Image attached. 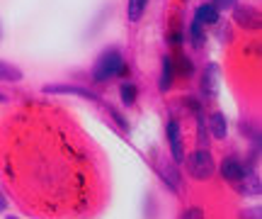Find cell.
<instances>
[{
	"label": "cell",
	"instance_id": "6da1fadb",
	"mask_svg": "<svg viewBox=\"0 0 262 219\" xmlns=\"http://www.w3.org/2000/svg\"><path fill=\"white\" fill-rule=\"evenodd\" d=\"M119 73H124V58H122V54H119L117 49H107L102 56L97 58V64H95L93 78L97 81V83H104V81L119 76Z\"/></svg>",
	"mask_w": 262,
	"mask_h": 219
},
{
	"label": "cell",
	"instance_id": "7a4b0ae2",
	"mask_svg": "<svg viewBox=\"0 0 262 219\" xmlns=\"http://www.w3.org/2000/svg\"><path fill=\"white\" fill-rule=\"evenodd\" d=\"M187 171L194 181H209L211 173H214V158H211V151L206 149H196L194 153H189L187 158Z\"/></svg>",
	"mask_w": 262,
	"mask_h": 219
},
{
	"label": "cell",
	"instance_id": "3957f363",
	"mask_svg": "<svg viewBox=\"0 0 262 219\" xmlns=\"http://www.w3.org/2000/svg\"><path fill=\"white\" fill-rule=\"evenodd\" d=\"M233 19L238 27L243 29H257L260 27V12L250 5H241V8H233Z\"/></svg>",
	"mask_w": 262,
	"mask_h": 219
},
{
	"label": "cell",
	"instance_id": "277c9868",
	"mask_svg": "<svg viewBox=\"0 0 262 219\" xmlns=\"http://www.w3.org/2000/svg\"><path fill=\"white\" fill-rule=\"evenodd\" d=\"M221 175H224V181L228 183H238L241 178L245 175V168L241 166V161L238 158H233V156H226L224 163H221Z\"/></svg>",
	"mask_w": 262,
	"mask_h": 219
},
{
	"label": "cell",
	"instance_id": "5b68a950",
	"mask_svg": "<svg viewBox=\"0 0 262 219\" xmlns=\"http://www.w3.org/2000/svg\"><path fill=\"white\" fill-rule=\"evenodd\" d=\"M44 93H54V95H80L85 100H95V95L90 90H85L80 86H44Z\"/></svg>",
	"mask_w": 262,
	"mask_h": 219
},
{
	"label": "cell",
	"instance_id": "8992f818",
	"mask_svg": "<svg viewBox=\"0 0 262 219\" xmlns=\"http://www.w3.org/2000/svg\"><path fill=\"white\" fill-rule=\"evenodd\" d=\"M202 90H204V95L214 97L219 93V68L216 64L204 68V78H202Z\"/></svg>",
	"mask_w": 262,
	"mask_h": 219
},
{
	"label": "cell",
	"instance_id": "52a82bcc",
	"mask_svg": "<svg viewBox=\"0 0 262 219\" xmlns=\"http://www.w3.org/2000/svg\"><path fill=\"white\" fill-rule=\"evenodd\" d=\"M168 142H170V149H172V158L180 163L185 158V151H182V142H180V124L175 120L168 124Z\"/></svg>",
	"mask_w": 262,
	"mask_h": 219
},
{
	"label": "cell",
	"instance_id": "ba28073f",
	"mask_svg": "<svg viewBox=\"0 0 262 219\" xmlns=\"http://www.w3.org/2000/svg\"><path fill=\"white\" fill-rule=\"evenodd\" d=\"M235 188L243 192L245 197H257V195H260V181H257L255 173H245L243 178L235 183Z\"/></svg>",
	"mask_w": 262,
	"mask_h": 219
},
{
	"label": "cell",
	"instance_id": "9c48e42d",
	"mask_svg": "<svg viewBox=\"0 0 262 219\" xmlns=\"http://www.w3.org/2000/svg\"><path fill=\"white\" fill-rule=\"evenodd\" d=\"M194 19L199 25H216L219 22V10L214 5H202V8H196Z\"/></svg>",
	"mask_w": 262,
	"mask_h": 219
},
{
	"label": "cell",
	"instance_id": "30bf717a",
	"mask_svg": "<svg viewBox=\"0 0 262 219\" xmlns=\"http://www.w3.org/2000/svg\"><path fill=\"white\" fill-rule=\"evenodd\" d=\"M172 78H175V66H172V58L165 56L163 58V73H160V90L168 93L172 86Z\"/></svg>",
	"mask_w": 262,
	"mask_h": 219
},
{
	"label": "cell",
	"instance_id": "8fae6325",
	"mask_svg": "<svg viewBox=\"0 0 262 219\" xmlns=\"http://www.w3.org/2000/svg\"><path fill=\"white\" fill-rule=\"evenodd\" d=\"M209 129L214 134L216 139H226V132H228V127H226V117L221 112H214L209 117Z\"/></svg>",
	"mask_w": 262,
	"mask_h": 219
},
{
	"label": "cell",
	"instance_id": "7c38bea8",
	"mask_svg": "<svg viewBox=\"0 0 262 219\" xmlns=\"http://www.w3.org/2000/svg\"><path fill=\"white\" fill-rule=\"evenodd\" d=\"M0 81L17 83V81H22V71L17 66H12V64H8V61H0Z\"/></svg>",
	"mask_w": 262,
	"mask_h": 219
},
{
	"label": "cell",
	"instance_id": "4fadbf2b",
	"mask_svg": "<svg viewBox=\"0 0 262 219\" xmlns=\"http://www.w3.org/2000/svg\"><path fill=\"white\" fill-rule=\"evenodd\" d=\"M146 8V0H129V19L131 22H139Z\"/></svg>",
	"mask_w": 262,
	"mask_h": 219
},
{
	"label": "cell",
	"instance_id": "5bb4252c",
	"mask_svg": "<svg viewBox=\"0 0 262 219\" xmlns=\"http://www.w3.org/2000/svg\"><path fill=\"white\" fill-rule=\"evenodd\" d=\"M119 95H122L124 105H134V100H136V88L131 86V83H122V88H119Z\"/></svg>",
	"mask_w": 262,
	"mask_h": 219
},
{
	"label": "cell",
	"instance_id": "9a60e30c",
	"mask_svg": "<svg viewBox=\"0 0 262 219\" xmlns=\"http://www.w3.org/2000/svg\"><path fill=\"white\" fill-rule=\"evenodd\" d=\"M189 34H192V42H194V47H202V39H204V34H202V25L199 22H192V27H189Z\"/></svg>",
	"mask_w": 262,
	"mask_h": 219
},
{
	"label": "cell",
	"instance_id": "2e32d148",
	"mask_svg": "<svg viewBox=\"0 0 262 219\" xmlns=\"http://www.w3.org/2000/svg\"><path fill=\"white\" fill-rule=\"evenodd\" d=\"M180 219H204V212L199 210V207H189L180 214Z\"/></svg>",
	"mask_w": 262,
	"mask_h": 219
},
{
	"label": "cell",
	"instance_id": "e0dca14e",
	"mask_svg": "<svg viewBox=\"0 0 262 219\" xmlns=\"http://www.w3.org/2000/svg\"><path fill=\"white\" fill-rule=\"evenodd\" d=\"M214 8L216 10H233L235 8V0H216Z\"/></svg>",
	"mask_w": 262,
	"mask_h": 219
},
{
	"label": "cell",
	"instance_id": "ac0fdd59",
	"mask_svg": "<svg viewBox=\"0 0 262 219\" xmlns=\"http://www.w3.org/2000/svg\"><path fill=\"white\" fill-rule=\"evenodd\" d=\"M241 219H260V210H250V212L245 210V212H243V217H241Z\"/></svg>",
	"mask_w": 262,
	"mask_h": 219
},
{
	"label": "cell",
	"instance_id": "d6986e66",
	"mask_svg": "<svg viewBox=\"0 0 262 219\" xmlns=\"http://www.w3.org/2000/svg\"><path fill=\"white\" fill-rule=\"evenodd\" d=\"M0 210H5V200L3 197H0Z\"/></svg>",
	"mask_w": 262,
	"mask_h": 219
},
{
	"label": "cell",
	"instance_id": "ffe728a7",
	"mask_svg": "<svg viewBox=\"0 0 262 219\" xmlns=\"http://www.w3.org/2000/svg\"><path fill=\"white\" fill-rule=\"evenodd\" d=\"M8 219H15V217H8Z\"/></svg>",
	"mask_w": 262,
	"mask_h": 219
},
{
	"label": "cell",
	"instance_id": "44dd1931",
	"mask_svg": "<svg viewBox=\"0 0 262 219\" xmlns=\"http://www.w3.org/2000/svg\"><path fill=\"white\" fill-rule=\"evenodd\" d=\"M0 100H3V95H0Z\"/></svg>",
	"mask_w": 262,
	"mask_h": 219
}]
</instances>
